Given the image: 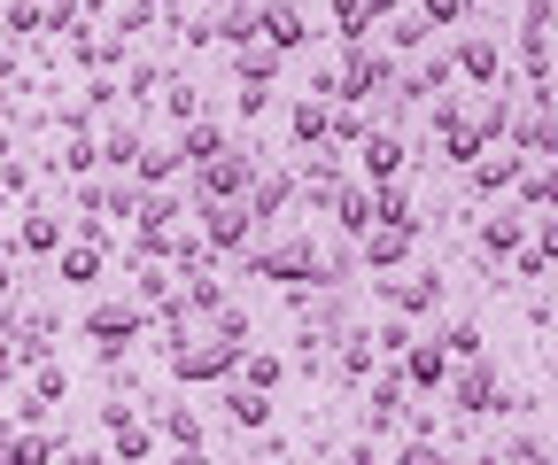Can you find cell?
Listing matches in <instances>:
<instances>
[{
	"label": "cell",
	"instance_id": "cell-1",
	"mask_svg": "<svg viewBox=\"0 0 558 465\" xmlns=\"http://www.w3.org/2000/svg\"><path fill=\"white\" fill-rule=\"evenodd\" d=\"M241 357H248V350H233V342H218V334H186V342H163V365H171V380H241Z\"/></svg>",
	"mask_w": 558,
	"mask_h": 465
},
{
	"label": "cell",
	"instance_id": "cell-2",
	"mask_svg": "<svg viewBox=\"0 0 558 465\" xmlns=\"http://www.w3.org/2000/svg\"><path fill=\"white\" fill-rule=\"evenodd\" d=\"M396 78H403V71H396L388 54H373V47H341V62H333V101L357 109L365 94H388Z\"/></svg>",
	"mask_w": 558,
	"mask_h": 465
},
{
	"label": "cell",
	"instance_id": "cell-3",
	"mask_svg": "<svg viewBox=\"0 0 558 465\" xmlns=\"http://www.w3.org/2000/svg\"><path fill=\"white\" fill-rule=\"evenodd\" d=\"M450 404H458L465 419H488V412H512L520 395L505 388V372L488 365V357H473V365H458V372H450Z\"/></svg>",
	"mask_w": 558,
	"mask_h": 465
},
{
	"label": "cell",
	"instance_id": "cell-4",
	"mask_svg": "<svg viewBox=\"0 0 558 465\" xmlns=\"http://www.w3.org/2000/svg\"><path fill=\"white\" fill-rule=\"evenodd\" d=\"M86 334L101 342V357H124L140 334H148V303H94L86 310Z\"/></svg>",
	"mask_w": 558,
	"mask_h": 465
},
{
	"label": "cell",
	"instance_id": "cell-5",
	"mask_svg": "<svg viewBox=\"0 0 558 465\" xmlns=\"http://www.w3.org/2000/svg\"><path fill=\"white\" fill-rule=\"evenodd\" d=\"M202 241H209V256H241L256 241L248 203H202Z\"/></svg>",
	"mask_w": 558,
	"mask_h": 465
},
{
	"label": "cell",
	"instance_id": "cell-6",
	"mask_svg": "<svg viewBox=\"0 0 558 465\" xmlns=\"http://www.w3.org/2000/svg\"><path fill=\"white\" fill-rule=\"evenodd\" d=\"M442 272H418V280H380V303H396V318H427V310H442Z\"/></svg>",
	"mask_w": 558,
	"mask_h": 465
},
{
	"label": "cell",
	"instance_id": "cell-7",
	"mask_svg": "<svg viewBox=\"0 0 558 465\" xmlns=\"http://www.w3.org/2000/svg\"><path fill=\"white\" fill-rule=\"evenodd\" d=\"M256 39L264 47H279V54H295L311 32H303V9L295 0H256Z\"/></svg>",
	"mask_w": 558,
	"mask_h": 465
},
{
	"label": "cell",
	"instance_id": "cell-8",
	"mask_svg": "<svg viewBox=\"0 0 558 465\" xmlns=\"http://www.w3.org/2000/svg\"><path fill=\"white\" fill-rule=\"evenodd\" d=\"M465 179H473V194H505V186L527 179V156H520V148H481Z\"/></svg>",
	"mask_w": 558,
	"mask_h": 465
},
{
	"label": "cell",
	"instance_id": "cell-9",
	"mask_svg": "<svg viewBox=\"0 0 558 465\" xmlns=\"http://www.w3.org/2000/svg\"><path fill=\"white\" fill-rule=\"evenodd\" d=\"M365 179H373V186H396V179H403V132H388V124L365 132Z\"/></svg>",
	"mask_w": 558,
	"mask_h": 465
},
{
	"label": "cell",
	"instance_id": "cell-10",
	"mask_svg": "<svg viewBox=\"0 0 558 465\" xmlns=\"http://www.w3.org/2000/svg\"><path fill=\"white\" fill-rule=\"evenodd\" d=\"M403 412H411V380H403V365H388V372L373 380V404H365V419H373V427H396Z\"/></svg>",
	"mask_w": 558,
	"mask_h": 465
},
{
	"label": "cell",
	"instance_id": "cell-11",
	"mask_svg": "<svg viewBox=\"0 0 558 465\" xmlns=\"http://www.w3.org/2000/svg\"><path fill=\"white\" fill-rule=\"evenodd\" d=\"M403 380L411 388H450V350L442 342H411L403 350Z\"/></svg>",
	"mask_w": 558,
	"mask_h": 465
},
{
	"label": "cell",
	"instance_id": "cell-12",
	"mask_svg": "<svg viewBox=\"0 0 558 465\" xmlns=\"http://www.w3.org/2000/svg\"><path fill=\"white\" fill-rule=\"evenodd\" d=\"M241 203H248V218H256V225H271L279 210L295 203V179H288V171H279V179H271V171H256V186L241 194Z\"/></svg>",
	"mask_w": 558,
	"mask_h": 465
},
{
	"label": "cell",
	"instance_id": "cell-13",
	"mask_svg": "<svg viewBox=\"0 0 558 465\" xmlns=\"http://www.w3.org/2000/svg\"><path fill=\"white\" fill-rule=\"evenodd\" d=\"M411 241H418V225H373L365 233V264L373 272H396V264L411 256Z\"/></svg>",
	"mask_w": 558,
	"mask_h": 465
},
{
	"label": "cell",
	"instance_id": "cell-14",
	"mask_svg": "<svg viewBox=\"0 0 558 465\" xmlns=\"http://www.w3.org/2000/svg\"><path fill=\"white\" fill-rule=\"evenodd\" d=\"M226 419L248 427V435H264V427H271V395L248 388V380H233V388H226Z\"/></svg>",
	"mask_w": 558,
	"mask_h": 465
},
{
	"label": "cell",
	"instance_id": "cell-15",
	"mask_svg": "<svg viewBox=\"0 0 558 465\" xmlns=\"http://www.w3.org/2000/svg\"><path fill=\"white\" fill-rule=\"evenodd\" d=\"M458 71H465L473 86H497V71H505V54H497V39H481V32H465V39H458Z\"/></svg>",
	"mask_w": 558,
	"mask_h": 465
},
{
	"label": "cell",
	"instance_id": "cell-16",
	"mask_svg": "<svg viewBox=\"0 0 558 465\" xmlns=\"http://www.w3.org/2000/svg\"><path fill=\"white\" fill-rule=\"evenodd\" d=\"M295 140L303 148H333V101L326 94H303L295 101Z\"/></svg>",
	"mask_w": 558,
	"mask_h": 465
},
{
	"label": "cell",
	"instance_id": "cell-17",
	"mask_svg": "<svg viewBox=\"0 0 558 465\" xmlns=\"http://www.w3.org/2000/svg\"><path fill=\"white\" fill-rule=\"evenodd\" d=\"M226 148H233V140H226V124H218V117H194V124L179 132V156H186L194 171H202L209 156H226Z\"/></svg>",
	"mask_w": 558,
	"mask_h": 465
},
{
	"label": "cell",
	"instance_id": "cell-18",
	"mask_svg": "<svg viewBox=\"0 0 558 465\" xmlns=\"http://www.w3.org/2000/svg\"><path fill=\"white\" fill-rule=\"evenodd\" d=\"M333 218H341L349 241H365V233L380 225V210H373V194H365V186H341V194H333Z\"/></svg>",
	"mask_w": 558,
	"mask_h": 465
},
{
	"label": "cell",
	"instance_id": "cell-19",
	"mask_svg": "<svg viewBox=\"0 0 558 465\" xmlns=\"http://www.w3.org/2000/svg\"><path fill=\"white\" fill-rule=\"evenodd\" d=\"M481 248H488V256H520V248H527V210L488 218V225H481Z\"/></svg>",
	"mask_w": 558,
	"mask_h": 465
},
{
	"label": "cell",
	"instance_id": "cell-20",
	"mask_svg": "<svg viewBox=\"0 0 558 465\" xmlns=\"http://www.w3.org/2000/svg\"><path fill=\"white\" fill-rule=\"evenodd\" d=\"M0 465H54V442L16 427V435H0Z\"/></svg>",
	"mask_w": 558,
	"mask_h": 465
},
{
	"label": "cell",
	"instance_id": "cell-21",
	"mask_svg": "<svg viewBox=\"0 0 558 465\" xmlns=\"http://www.w3.org/2000/svg\"><path fill=\"white\" fill-rule=\"evenodd\" d=\"M156 435H163L171 450H202V412L171 404V412H156Z\"/></svg>",
	"mask_w": 558,
	"mask_h": 465
},
{
	"label": "cell",
	"instance_id": "cell-22",
	"mask_svg": "<svg viewBox=\"0 0 558 465\" xmlns=\"http://www.w3.org/2000/svg\"><path fill=\"white\" fill-rule=\"evenodd\" d=\"M62 280H70V287H94V280H101V241H70V248H62Z\"/></svg>",
	"mask_w": 558,
	"mask_h": 465
},
{
	"label": "cell",
	"instance_id": "cell-23",
	"mask_svg": "<svg viewBox=\"0 0 558 465\" xmlns=\"http://www.w3.org/2000/svg\"><path fill=\"white\" fill-rule=\"evenodd\" d=\"M16 248H24V256H54V248H62V225H54V218H39V210H24Z\"/></svg>",
	"mask_w": 558,
	"mask_h": 465
},
{
	"label": "cell",
	"instance_id": "cell-24",
	"mask_svg": "<svg viewBox=\"0 0 558 465\" xmlns=\"http://www.w3.org/2000/svg\"><path fill=\"white\" fill-rule=\"evenodd\" d=\"M186 171V156L179 148H140V163H132V179L140 186H163V179H179Z\"/></svg>",
	"mask_w": 558,
	"mask_h": 465
},
{
	"label": "cell",
	"instance_id": "cell-25",
	"mask_svg": "<svg viewBox=\"0 0 558 465\" xmlns=\"http://www.w3.org/2000/svg\"><path fill=\"white\" fill-rule=\"evenodd\" d=\"M140 148H148V140H140V124H109L101 132V163H117V171L140 163Z\"/></svg>",
	"mask_w": 558,
	"mask_h": 465
},
{
	"label": "cell",
	"instance_id": "cell-26",
	"mask_svg": "<svg viewBox=\"0 0 558 465\" xmlns=\"http://www.w3.org/2000/svg\"><path fill=\"white\" fill-rule=\"evenodd\" d=\"M520 210H543V218L558 210V171H535V163H527V179H520Z\"/></svg>",
	"mask_w": 558,
	"mask_h": 465
},
{
	"label": "cell",
	"instance_id": "cell-27",
	"mask_svg": "<svg viewBox=\"0 0 558 465\" xmlns=\"http://www.w3.org/2000/svg\"><path fill=\"white\" fill-rule=\"evenodd\" d=\"M333 32H341V47H365L373 9H365V0H333Z\"/></svg>",
	"mask_w": 558,
	"mask_h": 465
},
{
	"label": "cell",
	"instance_id": "cell-28",
	"mask_svg": "<svg viewBox=\"0 0 558 465\" xmlns=\"http://www.w3.org/2000/svg\"><path fill=\"white\" fill-rule=\"evenodd\" d=\"M241 78H248V86H271V78H279V47L248 39V47H241Z\"/></svg>",
	"mask_w": 558,
	"mask_h": 465
},
{
	"label": "cell",
	"instance_id": "cell-29",
	"mask_svg": "<svg viewBox=\"0 0 558 465\" xmlns=\"http://www.w3.org/2000/svg\"><path fill=\"white\" fill-rule=\"evenodd\" d=\"M241 380H248V388H264V395H271V388H279V380H288V365H279V357H271V350H248V357H241Z\"/></svg>",
	"mask_w": 558,
	"mask_h": 465
},
{
	"label": "cell",
	"instance_id": "cell-30",
	"mask_svg": "<svg viewBox=\"0 0 558 465\" xmlns=\"http://www.w3.org/2000/svg\"><path fill=\"white\" fill-rule=\"evenodd\" d=\"M333 350H341V380H365L373 372V334H341Z\"/></svg>",
	"mask_w": 558,
	"mask_h": 465
},
{
	"label": "cell",
	"instance_id": "cell-31",
	"mask_svg": "<svg viewBox=\"0 0 558 465\" xmlns=\"http://www.w3.org/2000/svg\"><path fill=\"white\" fill-rule=\"evenodd\" d=\"M140 457H156V427H117V465H140Z\"/></svg>",
	"mask_w": 558,
	"mask_h": 465
},
{
	"label": "cell",
	"instance_id": "cell-32",
	"mask_svg": "<svg viewBox=\"0 0 558 465\" xmlns=\"http://www.w3.org/2000/svg\"><path fill=\"white\" fill-rule=\"evenodd\" d=\"M62 171H101V140H94V132H70V148H62Z\"/></svg>",
	"mask_w": 558,
	"mask_h": 465
},
{
	"label": "cell",
	"instance_id": "cell-33",
	"mask_svg": "<svg viewBox=\"0 0 558 465\" xmlns=\"http://www.w3.org/2000/svg\"><path fill=\"white\" fill-rule=\"evenodd\" d=\"M373 210H380V225H418V218H411V194H403V186H373Z\"/></svg>",
	"mask_w": 558,
	"mask_h": 465
},
{
	"label": "cell",
	"instance_id": "cell-34",
	"mask_svg": "<svg viewBox=\"0 0 558 465\" xmlns=\"http://www.w3.org/2000/svg\"><path fill=\"white\" fill-rule=\"evenodd\" d=\"M442 350H450V365H473V357H481V326H473V318H458L450 334H442Z\"/></svg>",
	"mask_w": 558,
	"mask_h": 465
},
{
	"label": "cell",
	"instance_id": "cell-35",
	"mask_svg": "<svg viewBox=\"0 0 558 465\" xmlns=\"http://www.w3.org/2000/svg\"><path fill=\"white\" fill-rule=\"evenodd\" d=\"M396 465H458V457H450L442 442H427V435H411V442L396 450Z\"/></svg>",
	"mask_w": 558,
	"mask_h": 465
},
{
	"label": "cell",
	"instance_id": "cell-36",
	"mask_svg": "<svg viewBox=\"0 0 558 465\" xmlns=\"http://www.w3.org/2000/svg\"><path fill=\"white\" fill-rule=\"evenodd\" d=\"M9 32H16V39L47 32V9H39V0H9Z\"/></svg>",
	"mask_w": 558,
	"mask_h": 465
},
{
	"label": "cell",
	"instance_id": "cell-37",
	"mask_svg": "<svg viewBox=\"0 0 558 465\" xmlns=\"http://www.w3.org/2000/svg\"><path fill=\"white\" fill-rule=\"evenodd\" d=\"M62 365H32V404H62Z\"/></svg>",
	"mask_w": 558,
	"mask_h": 465
},
{
	"label": "cell",
	"instance_id": "cell-38",
	"mask_svg": "<svg viewBox=\"0 0 558 465\" xmlns=\"http://www.w3.org/2000/svg\"><path fill=\"white\" fill-rule=\"evenodd\" d=\"M373 342H380V350H388V357L403 365V350H411L418 334H411V318H388V326H380V334H373Z\"/></svg>",
	"mask_w": 558,
	"mask_h": 465
},
{
	"label": "cell",
	"instance_id": "cell-39",
	"mask_svg": "<svg viewBox=\"0 0 558 465\" xmlns=\"http://www.w3.org/2000/svg\"><path fill=\"white\" fill-rule=\"evenodd\" d=\"M163 109H171L179 124H194V117H202V86H171V94H163Z\"/></svg>",
	"mask_w": 558,
	"mask_h": 465
},
{
	"label": "cell",
	"instance_id": "cell-40",
	"mask_svg": "<svg viewBox=\"0 0 558 465\" xmlns=\"http://www.w3.org/2000/svg\"><path fill=\"white\" fill-rule=\"evenodd\" d=\"M505 465H550V450H543L535 435H512V442H505Z\"/></svg>",
	"mask_w": 558,
	"mask_h": 465
},
{
	"label": "cell",
	"instance_id": "cell-41",
	"mask_svg": "<svg viewBox=\"0 0 558 465\" xmlns=\"http://www.w3.org/2000/svg\"><path fill=\"white\" fill-rule=\"evenodd\" d=\"M465 0H418V24H458Z\"/></svg>",
	"mask_w": 558,
	"mask_h": 465
},
{
	"label": "cell",
	"instance_id": "cell-42",
	"mask_svg": "<svg viewBox=\"0 0 558 465\" xmlns=\"http://www.w3.org/2000/svg\"><path fill=\"white\" fill-rule=\"evenodd\" d=\"M341 140H365V117H357V109H341V101H333V148H341Z\"/></svg>",
	"mask_w": 558,
	"mask_h": 465
},
{
	"label": "cell",
	"instance_id": "cell-43",
	"mask_svg": "<svg viewBox=\"0 0 558 465\" xmlns=\"http://www.w3.org/2000/svg\"><path fill=\"white\" fill-rule=\"evenodd\" d=\"M535 256H543V264H558V210H550V218H535Z\"/></svg>",
	"mask_w": 558,
	"mask_h": 465
},
{
	"label": "cell",
	"instance_id": "cell-44",
	"mask_svg": "<svg viewBox=\"0 0 558 465\" xmlns=\"http://www.w3.org/2000/svg\"><path fill=\"white\" fill-rule=\"evenodd\" d=\"M388 39H396V47H403V54H418V47H427V24H418V16H411V24H396V32H388Z\"/></svg>",
	"mask_w": 558,
	"mask_h": 465
},
{
	"label": "cell",
	"instance_id": "cell-45",
	"mask_svg": "<svg viewBox=\"0 0 558 465\" xmlns=\"http://www.w3.org/2000/svg\"><path fill=\"white\" fill-rule=\"evenodd\" d=\"M264 109H271V86H248L241 78V117H264Z\"/></svg>",
	"mask_w": 558,
	"mask_h": 465
},
{
	"label": "cell",
	"instance_id": "cell-46",
	"mask_svg": "<svg viewBox=\"0 0 558 465\" xmlns=\"http://www.w3.org/2000/svg\"><path fill=\"white\" fill-rule=\"evenodd\" d=\"M512 272H520V280H527V287H535V280H543V272H550V264H543V256H535V248H520V256H512Z\"/></svg>",
	"mask_w": 558,
	"mask_h": 465
},
{
	"label": "cell",
	"instance_id": "cell-47",
	"mask_svg": "<svg viewBox=\"0 0 558 465\" xmlns=\"http://www.w3.org/2000/svg\"><path fill=\"white\" fill-rule=\"evenodd\" d=\"M171 465H209V450H171Z\"/></svg>",
	"mask_w": 558,
	"mask_h": 465
},
{
	"label": "cell",
	"instance_id": "cell-48",
	"mask_svg": "<svg viewBox=\"0 0 558 465\" xmlns=\"http://www.w3.org/2000/svg\"><path fill=\"white\" fill-rule=\"evenodd\" d=\"M365 9H373V24H380V16H396V9H403V0H365Z\"/></svg>",
	"mask_w": 558,
	"mask_h": 465
},
{
	"label": "cell",
	"instance_id": "cell-49",
	"mask_svg": "<svg viewBox=\"0 0 558 465\" xmlns=\"http://www.w3.org/2000/svg\"><path fill=\"white\" fill-rule=\"evenodd\" d=\"M16 295V272H9V264H0V303H9Z\"/></svg>",
	"mask_w": 558,
	"mask_h": 465
},
{
	"label": "cell",
	"instance_id": "cell-50",
	"mask_svg": "<svg viewBox=\"0 0 558 465\" xmlns=\"http://www.w3.org/2000/svg\"><path fill=\"white\" fill-rule=\"evenodd\" d=\"M543 109H550V117H558V78H550V94H543Z\"/></svg>",
	"mask_w": 558,
	"mask_h": 465
},
{
	"label": "cell",
	"instance_id": "cell-51",
	"mask_svg": "<svg viewBox=\"0 0 558 465\" xmlns=\"http://www.w3.org/2000/svg\"><path fill=\"white\" fill-rule=\"evenodd\" d=\"M0 109H9V94H0Z\"/></svg>",
	"mask_w": 558,
	"mask_h": 465
},
{
	"label": "cell",
	"instance_id": "cell-52",
	"mask_svg": "<svg viewBox=\"0 0 558 465\" xmlns=\"http://www.w3.org/2000/svg\"><path fill=\"white\" fill-rule=\"evenodd\" d=\"M94 465H109V457H94Z\"/></svg>",
	"mask_w": 558,
	"mask_h": 465
}]
</instances>
